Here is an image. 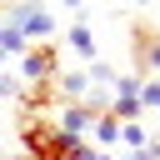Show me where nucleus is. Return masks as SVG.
Masks as SVG:
<instances>
[{"mask_svg":"<svg viewBox=\"0 0 160 160\" xmlns=\"http://www.w3.org/2000/svg\"><path fill=\"white\" fill-rule=\"evenodd\" d=\"M20 145H25V160H65L70 155V140L55 130L50 115H25L20 120Z\"/></svg>","mask_w":160,"mask_h":160,"instance_id":"1","label":"nucleus"},{"mask_svg":"<svg viewBox=\"0 0 160 160\" xmlns=\"http://www.w3.org/2000/svg\"><path fill=\"white\" fill-rule=\"evenodd\" d=\"M0 20L5 25H15L30 45H40V40H50L60 25H55V15L40 5V0H10V5H0Z\"/></svg>","mask_w":160,"mask_h":160,"instance_id":"2","label":"nucleus"},{"mask_svg":"<svg viewBox=\"0 0 160 160\" xmlns=\"http://www.w3.org/2000/svg\"><path fill=\"white\" fill-rule=\"evenodd\" d=\"M55 75H60V45L55 40H40L20 55V80L25 85H50Z\"/></svg>","mask_w":160,"mask_h":160,"instance_id":"3","label":"nucleus"},{"mask_svg":"<svg viewBox=\"0 0 160 160\" xmlns=\"http://www.w3.org/2000/svg\"><path fill=\"white\" fill-rule=\"evenodd\" d=\"M95 105L90 100H80V105H60V115H55V130L65 135V140H85L90 130H95Z\"/></svg>","mask_w":160,"mask_h":160,"instance_id":"4","label":"nucleus"},{"mask_svg":"<svg viewBox=\"0 0 160 160\" xmlns=\"http://www.w3.org/2000/svg\"><path fill=\"white\" fill-rule=\"evenodd\" d=\"M135 75H160V30H150V25H140L135 30Z\"/></svg>","mask_w":160,"mask_h":160,"instance_id":"5","label":"nucleus"},{"mask_svg":"<svg viewBox=\"0 0 160 160\" xmlns=\"http://www.w3.org/2000/svg\"><path fill=\"white\" fill-rule=\"evenodd\" d=\"M55 95H60L65 105L90 100V65H80V70H60V75H55Z\"/></svg>","mask_w":160,"mask_h":160,"instance_id":"6","label":"nucleus"},{"mask_svg":"<svg viewBox=\"0 0 160 160\" xmlns=\"http://www.w3.org/2000/svg\"><path fill=\"white\" fill-rule=\"evenodd\" d=\"M65 50H70V55H80L85 65L95 60V30H90V20H75V25L65 30Z\"/></svg>","mask_w":160,"mask_h":160,"instance_id":"7","label":"nucleus"},{"mask_svg":"<svg viewBox=\"0 0 160 160\" xmlns=\"http://www.w3.org/2000/svg\"><path fill=\"white\" fill-rule=\"evenodd\" d=\"M90 135H95L100 145H120V120H115L110 110H100V115H95V130H90Z\"/></svg>","mask_w":160,"mask_h":160,"instance_id":"8","label":"nucleus"},{"mask_svg":"<svg viewBox=\"0 0 160 160\" xmlns=\"http://www.w3.org/2000/svg\"><path fill=\"white\" fill-rule=\"evenodd\" d=\"M120 145H130V150H140V145H150V130H145L140 120H125V125H120Z\"/></svg>","mask_w":160,"mask_h":160,"instance_id":"9","label":"nucleus"},{"mask_svg":"<svg viewBox=\"0 0 160 160\" xmlns=\"http://www.w3.org/2000/svg\"><path fill=\"white\" fill-rule=\"evenodd\" d=\"M140 105L145 110H160V80H140Z\"/></svg>","mask_w":160,"mask_h":160,"instance_id":"10","label":"nucleus"},{"mask_svg":"<svg viewBox=\"0 0 160 160\" xmlns=\"http://www.w3.org/2000/svg\"><path fill=\"white\" fill-rule=\"evenodd\" d=\"M20 90H25V80H20V75H5V70H0V100H20Z\"/></svg>","mask_w":160,"mask_h":160,"instance_id":"11","label":"nucleus"},{"mask_svg":"<svg viewBox=\"0 0 160 160\" xmlns=\"http://www.w3.org/2000/svg\"><path fill=\"white\" fill-rule=\"evenodd\" d=\"M60 5H65V10L75 15V20H85V0H60Z\"/></svg>","mask_w":160,"mask_h":160,"instance_id":"12","label":"nucleus"},{"mask_svg":"<svg viewBox=\"0 0 160 160\" xmlns=\"http://www.w3.org/2000/svg\"><path fill=\"white\" fill-rule=\"evenodd\" d=\"M95 160H115V155H110V150H95Z\"/></svg>","mask_w":160,"mask_h":160,"instance_id":"13","label":"nucleus"}]
</instances>
